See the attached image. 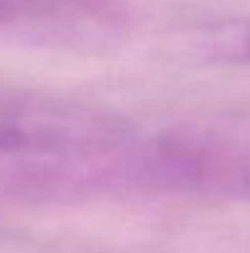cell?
I'll return each mask as SVG.
<instances>
[{
    "instance_id": "3",
    "label": "cell",
    "mask_w": 250,
    "mask_h": 253,
    "mask_svg": "<svg viewBox=\"0 0 250 253\" xmlns=\"http://www.w3.org/2000/svg\"><path fill=\"white\" fill-rule=\"evenodd\" d=\"M184 47L204 64L250 67V15L201 27L186 37Z\"/></svg>"
},
{
    "instance_id": "1",
    "label": "cell",
    "mask_w": 250,
    "mask_h": 253,
    "mask_svg": "<svg viewBox=\"0 0 250 253\" xmlns=\"http://www.w3.org/2000/svg\"><path fill=\"white\" fill-rule=\"evenodd\" d=\"M135 135L128 118L86 101L0 88V158L57 160L120 145Z\"/></svg>"
},
{
    "instance_id": "2",
    "label": "cell",
    "mask_w": 250,
    "mask_h": 253,
    "mask_svg": "<svg viewBox=\"0 0 250 253\" xmlns=\"http://www.w3.org/2000/svg\"><path fill=\"white\" fill-rule=\"evenodd\" d=\"M123 12L110 0H0V27L69 49H101L120 40Z\"/></svg>"
}]
</instances>
